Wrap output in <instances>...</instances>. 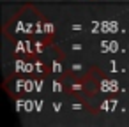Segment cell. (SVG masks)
Returning <instances> with one entry per match:
<instances>
[]
</instances>
